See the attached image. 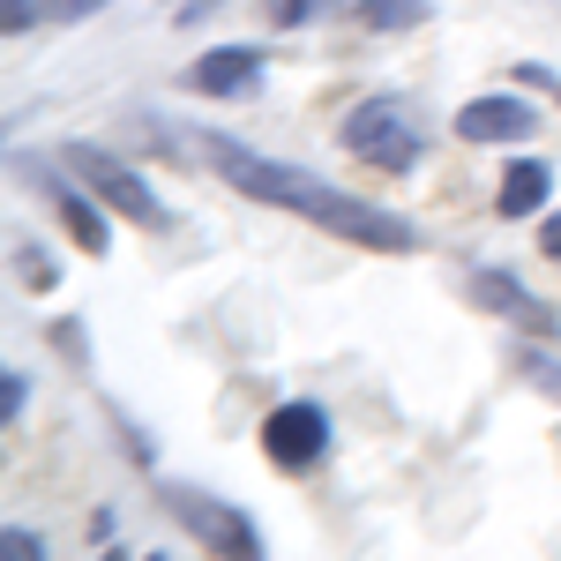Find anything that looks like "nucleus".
I'll use <instances>...</instances> for the list:
<instances>
[{
    "instance_id": "nucleus-1",
    "label": "nucleus",
    "mask_w": 561,
    "mask_h": 561,
    "mask_svg": "<svg viewBox=\"0 0 561 561\" xmlns=\"http://www.w3.org/2000/svg\"><path fill=\"white\" fill-rule=\"evenodd\" d=\"M217 173L232 180L248 203H277V210L307 217V225L337 232V240H352V248L412 255V225H397V217H382L375 203H359V195H345V187H330V180L300 173V165H262V158L240 150V142H217Z\"/></svg>"
},
{
    "instance_id": "nucleus-2",
    "label": "nucleus",
    "mask_w": 561,
    "mask_h": 561,
    "mask_svg": "<svg viewBox=\"0 0 561 561\" xmlns=\"http://www.w3.org/2000/svg\"><path fill=\"white\" fill-rule=\"evenodd\" d=\"M68 173L83 180V187H90V195H98L113 217H128V225H142V232H158V225H165V203L150 195V180H135L121 158H105V150L76 142V150H68Z\"/></svg>"
},
{
    "instance_id": "nucleus-3",
    "label": "nucleus",
    "mask_w": 561,
    "mask_h": 561,
    "mask_svg": "<svg viewBox=\"0 0 561 561\" xmlns=\"http://www.w3.org/2000/svg\"><path fill=\"white\" fill-rule=\"evenodd\" d=\"M345 150L367 158V165H382V173H404V165L420 158V135L397 113V98H367V105L345 113Z\"/></svg>"
},
{
    "instance_id": "nucleus-4",
    "label": "nucleus",
    "mask_w": 561,
    "mask_h": 561,
    "mask_svg": "<svg viewBox=\"0 0 561 561\" xmlns=\"http://www.w3.org/2000/svg\"><path fill=\"white\" fill-rule=\"evenodd\" d=\"M262 457H270L277 472H307L314 457H330V412H322L314 397L277 404V412L262 420Z\"/></svg>"
},
{
    "instance_id": "nucleus-5",
    "label": "nucleus",
    "mask_w": 561,
    "mask_h": 561,
    "mask_svg": "<svg viewBox=\"0 0 561 561\" xmlns=\"http://www.w3.org/2000/svg\"><path fill=\"white\" fill-rule=\"evenodd\" d=\"M165 502H173V517L187 524V531H195V539H203V547H210L217 561H262L255 524L240 517L232 502H210V494H195V486H173Z\"/></svg>"
},
{
    "instance_id": "nucleus-6",
    "label": "nucleus",
    "mask_w": 561,
    "mask_h": 561,
    "mask_svg": "<svg viewBox=\"0 0 561 561\" xmlns=\"http://www.w3.org/2000/svg\"><path fill=\"white\" fill-rule=\"evenodd\" d=\"M187 83L203 90V98H255L262 53H255V45H217V53H203V60L187 68Z\"/></svg>"
},
{
    "instance_id": "nucleus-7",
    "label": "nucleus",
    "mask_w": 561,
    "mask_h": 561,
    "mask_svg": "<svg viewBox=\"0 0 561 561\" xmlns=\"http://www.w3.org/2000/svg\"><path fill=\"white\" fill-rule=\"evenodd\" d=\"M531 135V105L524 98H472L465 113H457V142H524Z\"/></svg>"
},
{
    "instance_id": "nucleus-8",
    "label": "nucleus",
    "mask_w": 561,
    "mask_h": 561,
    "mask_svg": "<svg viewBox=\"0 0 561 561\" xmlns=\"http://www.w3.org/2000/svg\"><path fill=\"white\" fill-rule=\"evenodd\" d=\"M547 195H554V173H547L539 158H517V165L502 173V195H494V203H502V217H539Z\"/></svg>"
},
{
    "instance_id": "nucleus-9",
    "label": "nucleus",
    "mask_w": 561,
    "mask_h": 561,
    "mask_svg": "<svg viewBox=\"0 0 561 561\" xmlns=\"http://www.w3.org/2000/svg\"><path fill=\"white\" fill-rule=\"evenodd\" d=\"M53 210H60V225H68V240L83 248V255H105V210L98 203H83V195H68V187H53Z\"/></svg>"
},
{
    "instance_id": "nucleus-10",
    "label": "nucleus",
    "mask_w": 561,
    "mask_h": 561,
    "mask_svg": "<svg viewBox=\"0 0 561 561\" xmlns=\"http://www.w3.org/2000/svg\"><path fill=\"white\" fill-rule=\"evenodd\" d=\"M352 15H359V31H420L427 0H359Z\"/></svg>"
},
{
    "instance_id": "nucleus-11",
    "label": "nucleus",
    "mask_w": 561,
    "mask_h": 561,
    "mask_svg": "<svg viewBox=\"0 0 561 561\" xmlns=\"http://www.w3.org/2000/svg\"><path fill=\"white\" fill-rule=\"evenodd\" d=\"M330 0H270V23L277 31H293V23H307V15H322Z\"/></svg>"
},
{
    "instance_id": "nucleus-12",
    "label": "nucleus",
    "mask_w": 561,
    "mask_h": 561,
    "mask_svg": "<svg viewBox=\"0 0 561 561\" xmlns=\"http://www.w3.org/2000/svg\"><path fill=\"white\" fill-rule=\"evenodd\" d=\"M0 561H45V547L31 539V531H23V524H15V531L0 539Z\"/></svg>"
},
{
    "instance_id": "nucleus-13",
    "label": "nucleus",
    "mask_w": 561,
    "mask_h": 561,
    "mask_svg": "<svg viewBox=\"0 0 561 561\" xmlns=\"http://www.w3.org/2000/svg\"><path fill=\"white\" fill-rule=\"evenodd\" d=\"M15 270H23V285H31V293H45V285H53V262H45V255H31V248L15 255Z\"/></svg>"
},
{
    "instance_id": "nucleus-14",
    "label": "nucleus",
    "mask_w": 561,
    "mask_h": 561,
    "mask_svg": "<svg viewBox=\"0 0 561 561\" xmlns=\"http://www.w3.org/2000/svg\"><path fill=\"white\" fill-rule=\"evenodd\" d=\"M15 412H23V375H8V382H0V420H15Z\"/></svg>"
},
{
    "instance_id": "nucleus-15",
    "label": "nucleus",
    "mask_w": 561,
    "mask_h": 561,
    "mask_svg": "<svg viewBox=\"0 0 561 561\" xmlns=\"http://www.w3.org/2000/svg\"><path fill=\"white\" fill-rule=\"evenodd\" d=\"M98 0H45V15H60V23H76V15H90Z\"/></svg>"
},
{
    "instance_id": "nucleus-16",
    "label": "nucleus",
    "mask_w": 561,
    "mask_h": 561,
    "mask_svg": "<svg viewBox=\"0 0 561 561\" xmlns=\"http://www.w3.org/2000/svg\"><path fill=\"white\" fill-rule=\"evenodd\" d=\"M539 248H547V255L561 262V217H547V225H539Z\"/></svg>"
},
{
    "instance_id": "nucleus-17",
    "label": "nucleus",
    "mask_w": 561,
    "mask_h": 561,
    "mask_svg": "<svg viewBox=\"0 0 561 561\" xmlns=\"http://www.w3.org/2000/svg\"><path fill=\"white\" fill-rule=\"evenodd\" d=\"M23 23H31V0H8V31L23 38Z\"/></svg>"
},
{
    "instance_id": "nucleus-18",
    "label": "nucleus",
    "mask_w": 561,
    "mask_h": 561,
    "mask_svg": "<svg viewBox=\"0 0 561 561\" xmlns=\"http://www.w3.org/2000/svg\"><path fill=\"white\" fill-rule=\"evenodd\" d=\"M531 83H547V90H554V98H561V83H554V76H539V68H531Z\"/></svg>"
},
{
    "instance_id": "nucleus-19",
    "label": "nucleus",
    "mask_w": 561,
    "mask_h": 561,
    "mask_svg": "<svg viewBox=\"0 0 561 561\" xmlns=\"http://www.w3.org/2000/svg\"><path fill=\"white\" fill-rule=\"evenodd\" d=\"M105 561H121V554H105Z\"/></svg>"
}]
</instances>
